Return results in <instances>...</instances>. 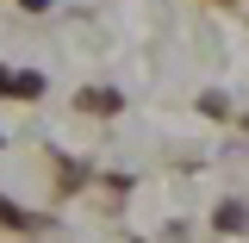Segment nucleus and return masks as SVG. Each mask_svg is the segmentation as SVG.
Instances as JSON below:
<instances>
[]
</instances>
